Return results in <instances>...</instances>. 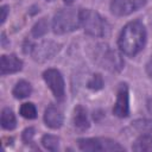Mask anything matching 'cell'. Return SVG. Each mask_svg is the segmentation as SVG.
Here are the masks:
<instances>
[{
  "label": "cell",
  "instance_id": "cell-13",
  "mask_svg": "<svg viewBox=\"0 0 152 152\" xmlns=\"http://www.w3.org/2000/svg\"><path fill=\"white\" fill-rule=\"evenodd\" d=\"M31 91H32V87H31V84H30L27 81H25V80L18 81V82L15 83L13 90H12V93H13V95H14L15 99H25V97L30 96Z\"/></svg>",
  "mask_w": 152,
  "mask_h": 152
},
{
  "label": "cell",
  "instance_id": "cell-6",
  "mask_svg": "<svg viewBox=\"0 0 152 152\" xmlns=\"http://www.w3.org/2000/svg\"><path fill=\"white\" fill-rule=\"evenodd\" d=\"M43 78L52 91L53 96L57 100H63L65 95V86L62 74L57 69H48L43 72Z\"/></svg>",
  "mask_w": 152,
  "mask_h": 152
},
{
  "label": "cell",
  "instance_id": "cell-14",
  "mask_svg": "<svg viewBox=\"0 0 152 152\" xmlns=\"http://www.w3.org/2000/svg\"><path fill=\"white\" fill-rule=\"evenodd\" d=\"M15 125H17V120H15V115L12 112V109L4 108L1 112V126H2V128L11 131L15 127Z\"/></svg>",
  "mask_w": 152,
  "mask_h": 152
},
{
  "label": "cell",
  "instance_id": "cell-24",
  "mask_svg": "<svg viewBox=\"0 0 152 152\" xmlns=\"http://www.w3.org/2000/svg\"><path fill=\"white\" fill-rule=\"evenodd\" d=\"M74 1H75V0H64V2H65V4H68V5H70V4H72Z\"/></svg>",
  "mask_w": 152,
  "mask_h": 152
},
{
  "label": "cell",
  "instance_id": "cell-2",
  "mask_svg": "<svg viewBox=\"0 0 152 152\" xmlns=\"http://www.w3.org/2000/svg\"><path fill=\"white\" fill-rule=\"evenodd\" d=\"M81 26L84 32L93 37H104L109 31L107 20L96 11L84 8L80 11Z\"/></svg>",
  "mask_w": 152,
  "mask_h": 152
},
{
  "label": "cell",
  "instance_id": "cell-17",
  "mask_svg": "<svg viewBox=\"0 0 152 152\" xmlns=\"http://www.w3.org/2000/svg\"><path fill=\"white\" fill-rule=\"evenodd\" d=\"M48 28H49V23H48L46 18H42L40 20H38L34 24V26L32 28V36L36 38H39L48 32Z\"/></svg>",
  "mask_w": 152,
  "mask_h": 152
},
{
  "label": "cell",
  "instance_id": "cell-8",
  "mask_svg": "<svg viewBox=\"0 0 152 152\" xmlns=\"http://www.w3.org/2000/svg\"><path fill=\"white\" fill-rule=\"evenodd\" d=\"M146 0H112L110 11L113 14L124 17L138 11L145 5Z\"/></svg>",
  "mask_w": 152,
  "mask_h": 152
},
{
  "label": "cell",
  "instance_id": "cell-3",
  "mask_svg": "<svg viewBox=\"0 0 152 152\" xmlns=\"http://www.w3.org/2000/svg\"><path fill=\"white\" fill-rule=\"evenodd\" d=\"M81 10L62 8L52 19V30L57 34H64L77 30L81 26Z\"/></svg>",
  "mask_w": 152,
  "mask_h": 152
},
{
  "label": "cell",
  "instance_id": "cell-1",
  "mask_svg": "<svg viewBox=\"0 0 152 152\" xmlns=\"http://www.w3.org/2000/svg\"><path fill=\"white\" fill-rule=\"evenodd\" d=\"M146 28L140 20L127 23L119 36L118 46L121 53L126 56H135L146 43Z\"/></svg>",
  "mask_w": 152,
  "mask_h": 152
},
{
  "label": "cell",
  "instance_id": "cell-18",
  "mask_svg": "<svg viewBox=\"0 0 152 152\" xmlns=\"http://www.w3.org/2000/svg\"><path fill=\"white\" fill-rule=\"evenodd\" d=\"M42 144H43V146H44L46 150H49V151H56V150H58L59 139H58L56 135L46 134V135L43 137Z\"/></svg>",
  "mask_w": 152,
  "mask_h": 152
},
{
  "label": "cell",
  "instance_id": "cell-10",
  "mask_svg": "<svg viewBox=\"0 0 152 152\" xmlns=\"http://www.w3.org/2000/svg\"><path fill=\"white\" fill-rule=\"evenodd\" d=\"M1 75L5 76L7 74H14L21 70L23 61L18 58L15 55H2L1 56Z\"/></svg>",
  "mask_w": 152,
  "mask_h": 152
},
{
  "label": "cell",
  "instance_id": "cell-4",
  "mask_svg": "<svg viewBox=\"0 0 152 152\" xmlns=\"http://www.w3.org/2000/svg\"><path fill=\"white\" fill-rule=\"evenodd\" d=\"M94 58L100 66L112 72H118L124 68V59L121 53L107 44H99L95 48Z\"/></svg>",
  "mask_w": 152,
  "mask_h": 152
},
{
  "label": "cell",
  "instance_id": "cell-9",
  "mask_svg": "<svg viewBox=\"0 0 152 152\" xmlns=\"http://www.w3.org/2000/svg\"><path fill=\"white\" fill-rule=\"evenodd\" d=\"M113 113L119 118H126L129 114V93L128 87L125 83L120 84L118 89Z\"/></svg>",
  "mask_w": 152,
  "mask_h": 152
},
{
  "label": "cell",
  "instance_id": "cell-22",
  "mask_svg": "<svg viewBox=\"0 0 152 152\" xmlns=\"http://www.w3.org/2000/svg\"><path fill=\"white\" fill-rule=\"evenodd\" d=\"M1 12H2V15H1V23L4 24V23H5V20H6V17H7L8 7H7V6H2V7H1Z\"/></svg>",
  "mask_w": 152,
  "mask_h": 152
},
{
  "label": "cell",
  "instance_id": "cell-12",
  "mask_svg": "<svg viewBox=\"0 0 152 152\" xmlns=\"http://www.w3.org/2000/svg\"><path fill=\"white\" fill-rule=\"evenodd\" d=\"M72 121H74V126L76 129L78 131H86L89 127V119H88V114L84 107L82 106H77L74 109V115H72Z\"/></svg>",
  "mask_w": 152,
  "mask_h": 152
},
{
  "label": "cell",
  "instance_id": "cell-25",
  "mask_svg": "<svg viewBox=\"0 0 152 152\" xmlns=\"http://www.w3.org/2000/svg\"><path fill=\"white\" fill-rule=\"evenodd\" d=\"M48 1H52V0H48Z\"/></svg>",
  "mask_w": 152,
  "mask_h": 152
},
{
  "label": "cell",
  "instance_id": "cell-20",
  "mask_svg": "<svg viewBox=\"0 0 152 152\" xmlns=\"http://www.w3.org/2000/svg\"><path fill=\"white\" fill-rule=\"evenodd\" d=\"M103 87V78L101 75L96 74V75H93L91 80L88 82V88L93 89V90H99Z\"/></svg>",
  "mask_w": 152,
  "mask_h": 152
},
{
  "label": "cell",
  "instance_id": "cell-21",
  "mask_svg": "<svg viewBox=\"0 0 152 152\" xmlns=\"http://www.w3.org/2000/svg\"><path fill=\"white\" fill-rule=\"evenodd\" d=\"M33 135H34V129L33 128H26L25 131H24V133H23V140L27 144V142H31L32 141V138H33Z\"/></svg>",
  "mask_w": 152,
  "mask_h": 152
},
{
  "label": "cell",
  "instance_id": "cell-16",
  "mask_svg": "<svg viewBox=\"0 0 152 152\" xmlns=\"http://www.w3.org/2000/svg\"><path fill=\"white\" fill-rule=\"evenodd\" d=\"M19 112H20V115L23 118L28 119V120L34 119L37 116V108H36V106L32 102H25V103H23L20 106Z\"/></svg>",
  "mask_w": 152,
  "mask_h": 152
},
{
  "label": "cell",
  "instance_id": "cell-15",
  "mask_svg": "<svg viewBox=\"0 0 152 152\" xmlns=\"http://www.w3.org/2000/svg\"><path fill=\"white\" fill-rule=\"evenodd\" d=\"M132 148L134 151H152V137L150 134H141L135 140Z\"/></svg>",
  "mask_w": 152,
  "mask_h": 152
},
{
  "label": "cell",
  "instance_id": "cell-5",
  "mask_svg": "<svg viewBox=\"0 0 152 152\" xmlns=\"http://www.w3.org/2000/svg\"><path fill=\"white\" fill-rule=\"evenodd\" d=\"M78 147L82 151H115V150H124L118 142L110 139L103 138H83L78 139Z\"/></svg>",
  "mask_w": 152,
  "mask_h": 152
},
{
  "label": "cell",
  "instance_id": "cell-19",
  "mask_svg": "<svg viewBox=\"0 0 152 152\" xmlns=\"http://www.w3.org/2000/svg\"><path fill=\"white\" fill-rule=\"evenodd\" d=\"M133 125L141 134H148L152 132V121L150 120H139L135 121Z\"/></svg>",
  "mask_w": 152,
  "mask_h": 152
},
{
  "label": "cell",
  "instance_id": "cell-7",
  "mask_svg": "<svg viewBox=\"0 0 152 152\" xmlns=\"http://www.w3.org/2000/svg\"><path fill=\"white\" fill-rule=\"evenodd\" d=\"M59 50V45L51 40H44L39 44L32 45L30 53L32 55L33 59L38 62H45L50 58H52Z\"/></svg>",
  "mask_w": 152,
  "mask_h": 152
},
{
  "label": "cell",
  "instance_id": "cell-11",
  "mask_svg": "<svg viewBox=\"0 0 152 152\" xmlns=\"http://www.w3.org/2000/svg\"><path fill=\"white\" fill-rule=\"evenodd\" d=\"M44 121L50 128L57 129L63 125V114L57 107L49 106L44 112Z\"/></svg>",
  "mask_w": 152,
  "mask_h": 152
},
{
  "label": "cell",
  "instance_id": "cell-23",
  "mask_svg": "<svg viewBox=\"0 0 152 152\" xmlns=\"http://www.w3.org/2000/svg\"><path fill=\"white\" fill-rule=\"evenodd\" d=\"M146 70H147V74H148V76H150V78L152 80V56H151V58H150V62L147 63Z\"/></svg>",
  "mask_w": 152,
  "mask_h": 152
}]
</instances>
